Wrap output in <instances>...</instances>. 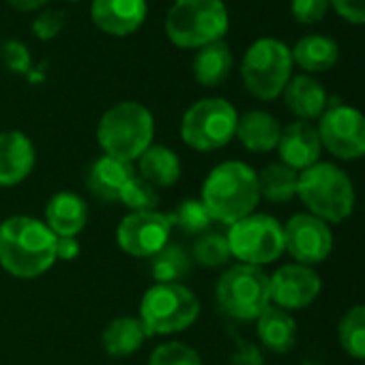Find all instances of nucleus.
Segmentation results:
<instances>
[{"label":"nucleus","mask_w":365,"mask_h":365,"mask_svg":"<svg viewBox=\"0 0 365 365\" xmlns=\"http://www.w3.org/2000/svg\"><path fill=\"white\" fill-rule=\"evenodd\" d=\"M56 262V237L46 222L14 215L0 224V267L20 279L46 275Z\"/></svg>","instance_id":"nucleus-1"},{"label":"nucleus","mask_w":365,"mask_h":365,"mask_svg":"<svg viewBox=\"0 0 365 365\" xmlns=\"http://www.w3.org/2000/svg\"><path fill=\"white\" fill-rule=\"evenodd\" d=\"M200 200L213 222L232 226L256 213L260 202L258 172L239 159L222 161L207 174Z\"/></svg>","instance_id":"nucleus-2"},{"label":"nucleus","mask_w":365,"mask_h":365,"mask_svg":"<svg viewBox=\"0 0 365 365\" xmlns=\"http://www.w3.org/2000/svg\"><path fill=\"white\" fill-rule=\"evenodd\" d=\"M297 198L303 202L307 213L329 226L346 222L354 213L356 205L352 178L333 161H318L299 172Z\"/></svg>","instance_id":"nucleus-3"},{"label":"nucleus","mask_w":365,"mask_h":365,"mask_svg":"<svg viewBox=\"0 0 365 365\" xmlns=\"http://www.w3.org/2000/svg\"><path fill=\"white\" fill-rule=\"evenodd\" d=\"M155 118L140 101H120L108 108L97 125V142L103 155L123 159L127 163L138 161L153 144Z\"/></svg>","instance_id":"nucleus-4"},{"label":"nucleus","mask_w":365,"mask_h":365,"mask_svg":"<svg viewBox=\"0 0 365 365\" xmlns=\"http://www.w3.org/2000/svg\"><path fill=\"white\" fill-rule=\"evenodd\" d=\"M228 26L224 0H176L165 16V35L180 50H200L222 41Z\"/></svg>","instance_id":"nucleus-5"},{"label":"nucleus","mask_w":365,"mask_h":365,"mask_svg":"<svg viewBox=\"0 0 365 365\" xmlns=\"http://www.w3.org/2000/svg\"><path fill=\"white\" fill-rule=\"evenodd\" d=\"M200 316V299L185 284H155L140 301L146 335H172L190 329Z\"/></svg>","instance_id":"nucleus-6"},{"label":"nucleus","mask_w":365,"mask_h":365,"mask_svg":"<svg viewBox=\"0 0 365 365\" xmlns=\"http://www.w3.org/2000/svg\"><path fill=\"white\" fill-rule=\"evenodd\" d=\"M292 52L273 37L254 41L241 63V78L245 88L260 101L277 99L292 78Z\"/></svg>","instance_id":"nucleus-7"},{"label":"nucleus","mask_w":365,"mask_h":365,"mask_svg":"<svg viewBox=\"0 0 365 365\" xmlns=\"http://www.w3.org/2000/svg\"><path fill=\"white\" fill-rule=\"evenodd\" d=\"M239 112L220 97H207L192 103L180 118V140L190 148L211 153L228 146L237 135Z\"/></svg>","instance_id":"nucleus-8"},{"label":"nucleus","mask_w":365,"mask_h":365,"mask_svg":"<svg viewBox=\"0 0 365 365\" xmlns=\"http://www.w3.org/2000/svg\"><path fill=\"white\" fill-rule=\"evenodd\" d=\"M215 299L226 316L243 322L256 320L271 305L269 275L260 267L237 262L220 275Z\"/></svg>","instance_id":"nucleus-9"},{"label":"nucleus","mask_w":365,"mask_h":365,"mask_svg":"<svg viewBox=\"0 0 365 365\" xmlns=\"http://www.w3.org/2000/svg\"><path fill=\"white\" fill-rule=\"evenodd\" d=\"M226 239L241 264L262 269L284 256V224L267 213H252L228 226Z\"/></svg>","instance_id":"nucleus-10"},{"label":"nucleus","mask_w":365,"mask_h":365,"mask_svg":"<svg viewBox=\"0 0 365 365\" xmlns=\"http://www.w3.org/2000/svg\"><path fill=\"white\" fill-rule=\"evenodd\" d=\"M320 144L339 161L365 157V114L352 106H331L318 123Z\"/></svg>","instance_id":"nucleus-11"},{"label":"nucleus","mask_w":365,"mask_h":365,"mask_svg":"<svg viewBox=\"0 0 365 365\" xmlns=\"http://www.w3.org/2000/svg\"><path fill=\"white\" fill-rule=\"evenodd\" d=\"M172 230V220L165 213H127L116 226V245L133 258H153L170 243Z\"/></svg>","instance_id":"nucleus-12"},{"label":"nucleus","mask_w":365,"mask_h":365,"mask_svg":"<svg viewBox=\"0 0 365 365\" xmlns=\"http://www.w3.org/2000/svg\"><path fill=\"white\" fill-rule=\"evenodd\" d=\"M335 247L333 230L312 213H297L284 224V252L299 264H322Z\"/></svg>","instance_id":"nucleus-13"},{"label":"nucleus","mask_w":365,"mask_h":365,"mask_svg":"<svg viewBox=\"0 0 365 365\" xmlns=\"http://www.w3.org/2000/svg\"><path fill=\"white\" fill-rule=\"evenodd\" d=\"M271 305H277L286 312L303 309L312 305L322 292V279L314 267L299 262L282 264L273 275H269Z\"/></svg>","instance_id":"nucleus-14"},{"label":"nucleus","mask_w":365,"mask_h":365,"mask_svg":"<svg viewBox=\"0 0 365 365\" xmlns=\"http://www.w3.org/2000/svg\"><path fill=\"white\" fill-rule=\"evenodd\" d=\"M146 0H93V24L112 37H127L135 33L146 20Z\"/></svg>","instance_id":"nucleus-15"},{"label":"nucleus","mask_w":365,"mask_h":365,"mask_svg":"<svg viewBox=\"0 0 365 365\" xmlns=\"http://www.w3.org/2000/svg\"><path fill=\"white\" fill-rule=\"evenodd\" d=\"M279 161L297 172L307 170L309 165L320 161L322 144L318 129L312 123L294 120L286 127H282V135L277 142Z\"/></svg>","instance_id":"nucleus-16"},{"label":"nucleus","mask_w":365,"mask_h":365,"mask_svg":"<svg viewBox=\"0 0 365 365\" xmlns=\"http://www.w3.org/2000/svg\"><path fill=\"white\" fill-rule=\"evenodd\" d=\"M37 163L33 140L22 131L0 133V187H16L24 182Z\"/></svg>","instance_id":"nucleus-17"},{"label":"nucleus","mask_w":365,"mask_h":365,"mask_svg":"<svg viewBox=\"0 0 365 365\" xmlns=\"http://www.w3.org/2000/svg\"><path fill=\"white\" fill-rule=\"evenodd\" d=\"M88 224V207L73 192H58L46 205V226L56 239L78 237Z\"/></svg>","instance_id":"nucleus-18"},{"label":"nucleus","mask_w":365,"mask_h":365,"mask_svg":"<svg viewBox=\"0 0 365 365\" xmlns=\"http://www.w3.org/2000/svg\"><path fill=\"white\" fill-rule=\"evenodd\" d=\"M256 333L269 352L275 354H286L294 348L297 335H299V324L294 316L277 305H269L258 318H256Z\"/></svg>","instance_id":"nucleus-19"},{"label":"nucleus","mask_w":365,"mask_h":365,"mask_svg":"<svg viewBox=\"0 0 365 365\" xmlns=\"http://www.w3.org/2000/svg\"><path fill=\"white\" fill-rule=\"evenodd\" d=\"M284 103L299 120H316L329 108V95L324 86L312 76H297L284 88Z\"/></svg>","instance_id":"nucleus-20"},{"label":"nucleus","mask_w":365,"mask_h":365,"mask_svg":"<svg viewBox=\"0 0 365 365\" xmlns=\"http://www.w3.org/2000/svg\"><path fill=\"white\" fill-rule=\"evenodd\" d=\"M135 174L133 163H127L123 159L101 155L93 161L88 170V190L108 202H118L120 190L127 185V180Z\"/></svg>","instance_id":"nucleus-21"},{"label":"nucleus","mask_w":365,"mask_h":365,"mask_svg":"<svg viewBox=\"0 0 365 365\" xmlns=\"http://www.w3.org/2000/svg\"><path fill=\"white\" fill-rule=\"evenodd\" d=\"M282 135L279 120L264 112V110H250L243 116H239L237 123V140L250 150V153H271L277 148Z\"/></svg>","instance_id":"nucleus-22"},{"label":"nucleus","mask_w":365,"mask_h":365,"mask_svg":"<svg viewBox=\"0 0 365 365\" xmlns=\"http://www.w3.org/2000/svg\"><path fill=\"white\" fill-rule=\"evenodd\" d=\"M138 168H140V176L146 182H150L155 190L172 187L182 174L180 157L176 155V150L163 144H150L144 150V155L138 159Z\"/></svg>","instance_id":"nucleus-23"},{"label":"nucleus","mask_w":365,"mask_h":365,"mask_svg":"<svg viewBox=\"0 0 365 365\" xmlns=\"http://www.w3.org/2000/svg\"><path fill=\"white\" fill-rule=\"evenodd\" d=\"M146 331L140 318L133 316H118L106 324L101 331V348L112 356H129L142 348L146 341Z\"/></svg>","instance_id":"nucleus-24"},{"label":"nucleus","mask_w":365,"mask_h":365,"mask_svg":"<svg viewBox=\"0 0 365 365\" xmlns=\"http://www.w3.org/2000/svg\"><path fill=\"white\" fill-rule=\"evenodd\" d=\"M292 52V63H297L307 73H322L335 67L339 58V48L331 37L305 35L297 41Z\"/></svg>","instance_id":"nucleus-25"},{"label":"nucleus","mask_w":365,"mask_h":365,"mask_svg":"<svg viewBox=\"0 0 365 365\" xmlns=\"http://www.w3.org/2000/svg\"><path fill=\"white\" fill-rule=\"evenodd\" d=\"M230 71H232V52L224 39L198 50L194 58V78L198 80L200 86L215 88L226 82Z\"/></svg>","instance_id":"nucleus-26"},{"label":"nucleus","mask_w":365,"mask_h":365,"mask_svg":"<svg viewBox=\"0 0 365 365\" xmlns=\"http://www.w3.org/2000/svg\"><path fill=\"white\" fill-rule=\"evenodd\" d=\"M297 185H299V172L284 165L282 161L269 163L258 172V187L260 198L269 202H290L297 198Z\"/></svg>","instance_id":"nucleus-27"},{"label":"nucleus","mask_w":365,"mask_h":365,"mask_svg":"<svg viewBox=\"0 0 365 365\" xmlns=\"http://www.w3.org/2000/svg\"><path fill=\"white\" fill-rule=\"evenodd\" d=\"M192 269V258L187 252L178 245H165L159 254L153 256L150 271L155 277V284H180Z\"/></svg>","instance_id":"nucleus-28"},{"label":"nucleus","mask_w":365,"mask_h":365,"mask_svg":"<svg viewBox=\"0 0 365 365\" xmlns=\"http://www.w3.org/2000/svg\"><path fill=\"white\" fill-rule=\"evenodd\" d=\"M337 339L346 354L365 361V303L344 312L337 324Z\"/></svg>","instance_id":"nucleus-29"},{"label":"nucleus","mask_w":365,"mask_h":365,"mask_svg":"<svg viewBox=\"0 0 365 365\" xmlns=\"http://www.w3.org/2000/svg\"><path fill=\"white\" fill-rule=\"evenodd\" d=\"M118 202L129 209V213H140V211H157L159 205V194L157 190L146 182L140 174H133L127 185L118 194Z\"/></svg>","instance_id":"nucleus-30"},{"label":"nucleus","mask_w":365,"mask_h":365,"mask_svg":"<svg viewBox=\"0 0 365 365\" xmlns=\"http://www.w3.org/2000/svg\"><path fill=\"white\" fill-rule=\"evenodd\" d=\"M230 258H232V254H230V245H228L226 235H220V232H205V235L196 241V245H194V260H196L200 267L217 269V267L228 264Z\"/></svg>","instance_id":"nucleus-31"},{"label":"nucleus","mask_w":365,"mask_h":365,"mask_svg":"<svg viewBox=\"0 0 365 365\" xmlns=\"http://www.w3.org/2000/svg\"><path fill=\"white\" fill-rule=\"evenodd\" d=\"M170 220H172V226H178L185 235H205L209 230V226L213 224V220L200 198L180 202L176 207L174 215H170Z\"/></svg>","instance_id":"nucleus-32"},{"label":"nucleus","mask_w":365,"mask_h":365,"mask_svg":"<svg viewBox=\"0 0 365 365\" xmlns=\"http://www.w3.org/2000/svg\"><path fill=\"white\" fill-rule=\"evenodd\" d=\"M148 365H202V359L196 348L182 341H163L153 348Z\"/></svg>","instance_id":"nucleus-33"},{"label":"nucleus","mask_w":365,"mask_h":365,"mask_svg":"<svg viewBox=\"0 0 365 365\" xmlns=\"http://www.w3.org/2000/svg\"><path fill=\"white\" fill-rule=\"evenodd\" d=\"M67 24V16L63 9H50L37 16V20L33 22V35L41 41H50L54 37L61 35V31Z\"/></svg>","instance_id":"nucleus-34"},{"label":"nucleus","mask_w":365,"mask_h":365,"mask_svg":"<svg viewBox=\"0 0 365 365\" xmlns=\"http://www.w3.org/2000/svg\"><path fill=\"white\" fill-rule=\"evenodd\" d=\"M329 0H292L290 11L299 24H316L329 11Z\"/></svg>","instance_id":"nucleus-35"},{"label":"nucleus","mask_w":365,"mask_h":365,"mask_svg":"<svg viewBox=\"0 0 365 365\" xmlns=\"http://www.w3.org/2000/svg\"><path fill=\"white\" fill-rule=\"evenodd\" d=\"M226 365H264V354L254 341L239 339Z\"/></svg>","instance_id":"nucleus-36"},{"label":"nucleus","mask_w":365,"mask_h":365,"mask_svg":"<svg viewBox=\"0 0 365 365\" xmlns=\"http://www.w3.org/2000/svg\"><path fill=\"white\" fill-rule=\"evenodd\" d=\"M329 5L350 24H365V0H329Z\"/></svg>","instance_id":"nucleus-37"},{"label":"nucleus","mask_w":365,"mask_h":365,"mask_svg":"<svg viewBox=\"0 0 365 365\" xmlns=\"http://www.w3.org/2000/svg\"><path fill=\"white\" fill-rule=\"evenodd\" d=\"M3 58H5L7 67L14 69V71H26V69L31 67V54H29V50L24 48V43H18V41L5 43V48H3Z\"/></svg>","instance_id":"nucleus-38"},{"label":"nucleus","mask_w":365,"mask_h":365,"mask_svg":"<svg viewBox=\"0 0 365 365\" xmlns=\"http://www.w3.org/2000/svg\"><path fill=\"white\" fill-rule=\"evenodd\" d=\"M80 256V241L78 237H63L56 239V260L71 262Z\"/></svg>","instance_id":"nucleus-39"},{"label":"nucleus","mask_w":365,"mask_h":365,"mask_svg":"<svg viewBox=\"0 0 365 365\" xmlns=\"http://www.w3.org/2000/svg\"><path fill=\"white\" fill-rule=\"evenodd\" d=\"M48 3H50V0H9V5H11L14 9L24 11V14H29V11H37V9L46 7Z\"/></svg>","instance_id":"nucleus-40"},{"label":"nucleus","mask_w":365,"mask_h":365,"mask_svg":"<svg viewBox=\"0 0 365 365\" xmlns=\"http://www.w3.org/2000/svg\"><path fill=\"white\" fill-rule=\"evenodd\" d=\"M69 3H80V0H69Z\"/></svg>","instance_id":"nucleus-41"},{"label":"nucleus","mask_w":365,"mask_h":365,"mask_svg":"<svg viewBox=\"0 0 365 365\" xmlns=\"http://www.w3.org/2000/svg\"><path fill=\"white\" fill-rule=\"evenodd\" d=\"M363 365H365V361H363Z\"/></svg>","instance_id":"nucleus-42"}]
</instances>
